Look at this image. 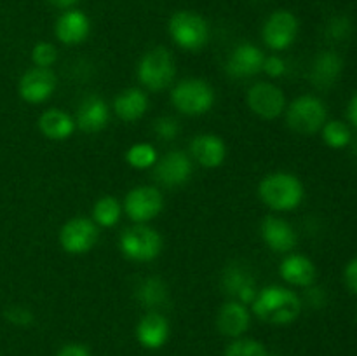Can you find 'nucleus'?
I'll list each match as a JSON object with an SVG mask.
<instances>
[{
  "label": "nucleus",
  "mask_w": 357,
  "mask_h": 356,
  "mask_svg": "<svg viewBox=\"0 0 357 356\" xmlns=\"http://www.w3.org/2000/svg\"><path fill=\"white\" fill-rule=\"evenodd\" d=\"M253 313L267 323L289 325L302 313V300L284 286H265L253 300Z\"/></svg>",
  "instance_id": "f257e3e1"
},
{
  "label": "nucleus",
  "mask_w": 357,
  "mask_h": 356,
  "mask_svg": "<svg viewBox=\"0 0 357 356\" xmlns=\"http://www.w3.org/2000/svg\"><path fill=\"white\" fill-rule=\"evenodd\" d=\"M260 199L275 212H291L303 201V185L295 175L278 171L271 173L258 185Z\"/></svg>",
  "instance_id": "f03ea898"
},
{
  "label": "nucleus",
  "mask_w": 357,
  "mask_h": 356,
  "mask_svg": "<svg viewBox=\"0 0 357 356\" xmlns=\"http://www.w3.org/2000/svg\"><path fill=\"white\" fill-rule=\"evenodd\" d=\"M328 110L323 100L312 94H303L286 108V124L300 135H314L326 124Z\"/></svg>",
  "instance_id": "7ed1b4c3"
},
{
  "label": "nucleus",
  "mask_w": 357,
  "mask_h": 356,
  "mask_svg": "<svg viewBox=\"0 0 357 356\" xmlns=\"http://www.w3.org/2000/svg\"><path fill=\"white\" fill-rule=\"evenodd\" d=\"M176 75V66H174L173 54L166 47L150 49L143 54L138 65V79L146 89L162 91L173 82Z\"/></svg>",
  "instance_id": "20e7f679"
},
{
  "label": "nucleus",
  "mask_w": 357,
  "mask_h": 356,
  "mask_svg": "<svg viewBox=\"0 0 357 356\" xmlns=\"http://www.w3.org/2000/svg\"><path fill=\"white\" fill-rule=\"evenodd\" d=\"M171 103L180 114L202 115L215 105V91L202 79H185L171 91Z\"/></svg>",
  "instance_id": "39448f33"
},
{
  "label": "nucleus",
  "mask_w": 357,
  "mask_h": 356,
  "mask_svg": "<svg viewBox=\"0 0 357 356\" xmlns=\"http://www.w3.org/2000/svg\"><path fill=\"white\" fill-rule=\"evenodd\" d=\"M169 35L174 44L187 51H199L208 44L209 28L204 17L192 10H178L169 20Z\"/></svg>",
  "instance_id": "423d86ee"
},
{
  "label": "nucleus",
  "mask_w": 357,
  "mask_h": 356,
  "mask_svg": "<svg viewBox=\"0 0 357 356\" xmlns=\"http://www.w3.org/2000/svg\"><path fill=\"white\" fill-rule=\"evenodd\" d=\"M121 250L131 260L150 262L162 250V237L152 227L136 223L122 232Z\"/></svg>",
  "instance_id": "0eeeda50"
},
{
  "label": "nucleus",
  "mask_w": 357,
  "mask_h": 356,
  "mask_svg": "<svg viewBox=\"0 0 357 356\" xmlns=\"http://www.w3.org/2000/svg\"><path fill=\"white\" fill-rule=\"evenodd\" d=\"M298 35V20L289 10H275L261 28V37L267 47L272 51H284L293 42L296 40Z\"/></svg>",
  "instance_id": "6e6552de"
},
{
  "label": "nucleus",
  "mask_w": 357,
  "mask_h": 356,
  "mask_svg": "<svg viewBox=\"0 0 357 356\" xmlns=\"http://www.w3.org/2000/svg\"><path fill=\"white\" fill-rule=\"evenodd\" d=\"M98 241L96 223L86 216H75L68 220L59 230V243L66 253H87Z\"/></svg>",
  "instance_id": "1a4fd4ad"
},
{
  "label": "nucleus",
  "mask_w": 357,
  "mask_h": 356,
  "mask_svg": "<svg viewBox=\"0 0 357 356\" xmlns=\"http://www.w3.org/2000/svg\"><path fill=\"white\" fill-rule=\"evenodd\" d=\"M164 208V199L159 188L142 185L129 191L126 195L124 209L129 218L136 223H145L149 220L155 218Z\"/></svg>",
  "instance_id": "9d476101"
},
{
  "label": "nucleus",
  "mask_w": 357,
  "mask_h": 356,
  "mask_svg": "<svg viewBox=\"0 0 357 356\" xmlns=\"http://www.w3.org/2000/svg\"><path fill=\"white\" fill-rule=\"evenodd\" d=\"M248 107L265 121L279 117L286 108L284 93L271 82H257L248 91Z\"/></svg>",
  "instance_id": "9b49d317"
},
{
  "label": "nucleus",
  "mask_w": 357,
  "mask_h": 356,
  "mask_svg": "<svg viewBox=\"0 0 357 356\" xmlns=\"http://www.w3.org/2000/svg\"><path fill=\"white\" fill-rule=\"evenodd\" d=\"M56 89V73L51 68L33 66L20 79V96L28 103H42L49 100Z\"/></svg>",
  "instance_id": "f8f14e48"
},
{
  "label": "nucleus",
  "mask_w": 357,
  "mask_h": 356,
  "mask_svg": "<svg viewBox=\"0 0 357 356\" xmlns=\"http://www.w3.org/2000/svg\"><path fill=\"white\" fill-rule=\"evenodd\" d=\"M192 173V161L187 154L180 150L166 154L160 161L155 163L153 177L164 187H178L183 185L190 178Z\"/></svg>",
  "instance_id": "ddd939ff"
},
{
  "label": "nucleus",
  "mask_w": 357,
  "mask_h": 356,
  "mask_svg": "<svg viewBox=\"0 0 357 356\" xmlns=\"http://www.w3.org/2000/svg\"><path fill=\"white\" fill-rule=\"evenodd\" d=\"M264 52L253 44H239L230 54L227 61V73L236 79H244V77H253L261 72L264 66Z\"/></svg>",
  "instance_id": "4468645a"
},
{
  "label": "nucleus",
  "mask_w": 357,
  "mask_h": 356,
  "mask_svg": "<svg viewBox=\"0 0 357 356\" xmlns=\"http://www.w3.org/2000/svg\"><path fill=\"white\" fill-rule=\"evenodd\" d=\"M223 288L230 297H234V300L244 304V306L253 304L258 293L253 276L243 265L237 264H230L223 271Z\"/></svg>",
  "instance_id": "2eb2a0df"
},
{
  "label": "nucleus",
  "mask_w": 357,
  "mask_h": 356,
  "mask_svg": "<svg viewBox=\"0 0 357 356\" xmlns=\"http://www.w3.org/2000/svg\"><path fill=\"white\" fill-rule=\"evenodd\" d=\"M56 37L59 42L66 45H75L80 44L87 38L91 31L89 17L79 9H70L65 10L61 16L56 21Z\"/></svg>",
  "instance_id": "dca6fc26"
},
{
  "label": "nucleus",
  "mask_w": 357,
  "mask_h": 356,
  "mask_svg": "<svg viewBox=\"0 0 357 356\" xmlns=\"http://www.w3.org/2000/svg\"><path fill=\"white\" fill-rule=\"evenodd\" d=\"M190 154L195 163L201 164L202 168L213 170V168H218L223 164L227 156V147L220 136L208 133V135H197L192 140Z\"/></svg>",
  "instance_id": "f3484780"
},
{
  "label": "nucleus",
  "mask_w": 357,
  "mask_h": 356,
  "mask_svg": "<svg viewBox=\"0 0 357 356\" xmlns=\"http://www.w3.org/2000/svg\"><path fill=\"white\" fill-rule=\"evenodd\" d=\"M108 121H110V110L105 100L96 94L84 98L77 110L75 126L86 133H98L107 128Z\"/></svg>",
  "instance_id": "a211bd4d"
},
{
  "label": "nucleus",
  "mask_w": 357,
  "mask_h": 356,
  "mask_svg": "<svg viewBox=\"0 0 357 356\" xmlns=\"http://www.w3.org/2000/svg\"><path fill=\"white\" fill-rule=\"evenodd\" d=\"M261 237L268 248L278 253H288L296 246V232L286 220L278 216H267L261 222Z\"/></svg>",
  "instance_id": "6ab92c4d"
},
{
  "label": "nucleus",
  "mask_w": 357,
  "mask_h": 356,
  "mask_svg": "<svg viewBox=\"0 0 357 356\" xmlns=\"http://www.w3.org/2000/svg\"><path fill=\"white\" fill-rule=\"evenodd\" d=\"M136 337H138L139 344L146 349L162 348L169 337V323L162 314L150 311L139 320L138 327H136Z\"/></svg>",
  "instance_id": "aec40b11"
},
{
  "label": "nucleus",
  "mask_w": 357,
  "mask_h": 356,
  "mask_svg": "<svg viewBox=\"0 0 357 356\" xmlns=\"http://www.w3.org/2000/svg\"><path fill=\"white\" fill-rule=\"evenodd\" d=\"M282 279L293 286H312L316 281V265L309 257L300 253L288 255L279 267Z\"/></svg>",
  "instance_id": "412c9836"
},
{
  "label": "nucleus",
  "mask_w": 357,
  "mask_h": 356,
  "mask_svg": "<svg viewBox=\"0 0 357 356\" xmlns=\"http://www.w3.org/2000/svg\"><path fill=\"white\" fill-rule=\"evenodd\" d=\"M344 70V61L333 51H323L316 56L310 68V80L319 89H328L337 82Z\"/></svg>",
  "instance_id": "4be33fe9"
},
{
  "label": "nucleus",
  "mask_w": 357,
  "mask_h": 356,
  "mask_svg": "<svg viewBox=\"0 0 357 356\" xmlns=\"http://www.w3.org/2000/svg\"><path fill=\"white\" fill-rule=\"evenodd\" d=\"M216 327L227 337H239L250 327V313L244 304L232 300L223 304L216 318Z\"/></svg>",
  "instance_id": "5701e85b"
},
{
  "label": "nucleus",
  "mask_w": 357,
  "mask_h": 356,
  "mask_svg": "<svg viewBox=\"0 0 357 356\" xmlns=\"http://www.w3.org/2000/svg\"><path fill=\"white\" fill-rule=\"evenodd\" d=\"M38 129L42 135L54 142H61V140L70 138L75 131V119L70 117L66 112L59 110V108H51L45 110L38 119Z\"/></svg>",
  "instance_id": "b1692460"
},
{
  "label": "nucleus",
  "mask_w": 357,
  "mask_h": 356,
  "mask_svg": "<svg viewBox=\"0 0 357 356\" xmlns=\"http://www.w3.org/2000/svg\"><path fill=\"white\" fill-rule=\"evenodd\" d=\"M146 108H149V98L142 89H136V87H129V89L122 91L114 100L115 114L124 122L142 119L145 115Z\"/></svg>",
  "instance_id": "393cba45"
},
{
  "label": "nucleus",
  "mask_w": 357,
  "mask_h": 356,
  "mask_svg": "<svg viewBox=\"0 0 357 356\" xmlns=\"http://www.w3.org/2000/svg\"><path fill=\"white\" fill-rule=\"evenodd\" d=\"M136 299L142 306L153 309L167 300V285L160 278H146L136 288Z\"/></svg>",
  "instance_id": "a878e982"
},
{
  "label": "nucleus",
  "mask_w": 357,
  "mask_h": 356,
  "mask_svg": "<svg viewBox=\"0 0 357 356\" xmlns=\"http://www.w3.org/2000/svg\"><path fill=\"white\" fill-rule=\"evenodd\" d=\"M122 215V205L112 195H105L94 205L93 220L96 225L114 227L117 225Z\"/></svg>",
  "instance_id": "bb28decb"
},
{
  "label": "nucleus",
  "mask_w": 357,
  "mask_h": 356,
  "mask_svg": "<svg viewBox=\"0 0 357 356\" xmlns=\"http://www.w3.org/2000/svg\"><path fill=\"white\" fill-rule=\"evenodd\" d=\"M321 131H323L324 143L330 149H345L352 140L351 128L342 121H326V124L323 126Z\"/></svg>",
  "instance_id": "cd10ccee"
},
{
  "label": "nucleus",
  "mask_w": 357,
  "mask_h": 356,
  "mask_svg": "<svg viewBox=\"0 0 357 356\" xmlns=\"http://www.w3.org/2000/svg\"><path fill=\"white\" fill-rule=\"evenodd\" d=\"M126 161L131 168L146 170V168L153 166L157 163V150L150 143H136V145L129 147L128 154H126Z\"/></svg>",
  "instance_id": "c85d7f7f"
},
{
  "label": "nucleus",
  "mask_w": 357,
  "mask_h": 356,
  "mask_svg": "<svg viewBox=\"0 0 357 356\" xmlns=\"http://www.w3.org/2000/svg\"><path fill=\"white\" fill-rule=\"evenodd\" d=\"M225 356H267V349L253 339H237L227 348Z\"/></svg>",
  "instance_id": "c756f323"
},
{
  "label": "nucleus",
  "mask_w": 357,
  "mask_h": 356,
  "mask_svg": "<svg viewBox=\"0 0 357 356\" xmlns=\"http://www.w3.org/2000/svg\"><path fill=\"white\" fill-rule=\"evenodd\" d=\"M58 59V51L51 42H38L31 49V61L40 68H51Z\"/></svg>",
  "instance_id": "7c9ffc66"
},
{
  "label": "nucleus",
  "mask_w": 357,
  "mask_h": 356,
  "mask_svg": "<svg viewBox=\"0 0 357 356\" xmlns=\"http://www.w3.org/2000/svg\"><path fill=\"white\" fill-rule=\"evenodd\" d=\"M153 131H155V135L160 140H174L178 133H180V124H178L174 117L166 115V117L157 119L155 124H153Z\"/></svg>",
  "instance_id": "2f4dec72"
},
{
  "label": "nucleus",
  "mask_w": 357,
  "mask_h": 356,
  "mask_svg": "<svg viewBox=\"0 0 357 356\" xmlns=\"http://www.w3.org/2000/svg\"><path fill=\"white\" fill-rule=\"evenodd\" d=\"M3 316H6L7 321H10L13 325H17V327H28V325L33 321V314H31V311H28L26 307H21V306L7 307Z\"/></svg>",
  "instance_id": "473e14b6"
},
{
  "label": "nucleus",
  "mask_w": 357,
  "mask_h": 356,
  "mask_svg": "<svg viewBox=\"0 0 357 356\" xmlns=\"http://www.w3.org/2000/svg\"><path fill=\"white\" fill-rule=\"evenodd\" d=\"M351 34V21L344 16H337L328 24V35L335 40H344Z\"/></svg>",
  "instance_id": "72a5a7b5"
},
{
  "label": "nucleus",
  "mask_w": 357,
  "mask_h": 356,
  "mask_svg": "<svg viewBox=\"0 0 357 356\" xmlns=\"http://www.w3.org/2000/svg\"><path fill=\"white\" fill-rule=\"evenodd\" d=\"M261 70H264L268 77L278 79V77H282L286 73V61L275 54L267 56V58L264 59V66H261Z\"/></svg>",
  "instance_id": "f704fd0d"
},
{
  "label": "nucleus",
  "mask_w": 357,
  "mask_h": 356,
  "mask_svg": "<svg viewBox=\"0 0 357 356\" xmlns=\"http://www.w3.org/2000/svg\"><path fill=\"white\" fill-rule=\"evenodd\" d=\"M344 279H345V285H347V288L351 290L354 295H357V257L352 258V260L345 265Z\"/></svg>",
  "instance_id": "c9c22d12"
},
{
  "label": "nucleus",
  "mask_w": 357,
  "mask_h": 356,
  "mask_svg": "<svg viewBox=\"0 0 357 356\" xmlns=\"http://www.w3.org/2000/svg\"><path fill=\"white\" fill-rule=\"evenodd\" d=\"M58 356H91L84 346L80 344H68L65 348H61V351L58 353Z\"/></svg>",
  "instance_id": "e433bc0d"
},
{
  "label": "nucleus",
  "mask_w": 357,
  "mask_h": 356,
  "mask_svg": "<svg viewBox=\"0 0 357 356\" xmlns=\"http://www.w3.org/2000/svg\"><path fill=\"white\" fill-rule=\"evenodd\" d=\"M347 119L352 126L357 129V93H354V96L351 98L347 107Z\"/></svg>",
  "instance_id": "4c0bfd02"
},
{
  "label": "nucleus",
  "mask_w": 357,
  "mask_h": 356,
  "mask_svg": "<svg viewBox=\"0 0 357 356\" xmlns=\"http://www.w3.org/2000/svg\"><path fill=\"white\" fill-rule=\"evenodd\" d=\"M307 299H309V302L316 307L324 302V295L323 292H321V288H310L309 293H307Z\"/></svg>",
  "instance_id": "58836bf2"
},
{
  "label": "nucleus",
  "mask_w": 357,
  "mask_h": 356,
  "mask_svg": "<svg viewBox=\"0 0 357 356\" xmlns=\"http://www.w3.org/2000/svg\"><path fill=\"white\" fill-rule=\"evenodd\" d=\"M47 2H51L52 6H56V7H61V9H66V7L73 6L77 0H47Z\"/></svg>",
  "instance_id": "ea45409f"
},
{
  "label": "nucleus",
  "mask_w": 357,
  "mask_h": 356,
  "mask_svg": "<svg viewBox=\"0 0 357 356\" xmlns=\"http://www.w3.org/2000/svg\"><path fill=\"white\" fill-rule=\"evenodd\" d=\"M356 320H357V311H356Z\"/></svg>",
  "instance_id": "a19ab883"
}]
</instances>
